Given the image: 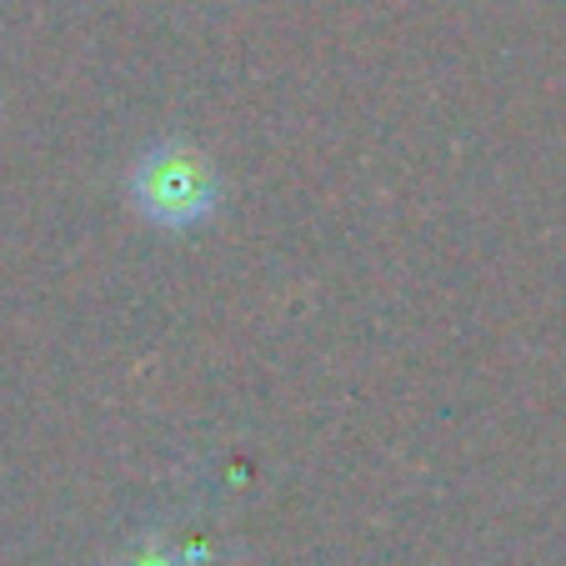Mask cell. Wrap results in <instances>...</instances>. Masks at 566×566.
<instances>
[{
    "label": "cell",
    "mask_w": 566,
    "mask_h": 566,
    "mask_svg": "<svg viewBox=\"0 0 566 566\" xmlns=\"http://www.w3.org/2000/svg\"><path fill=\"white\" fill-rule=\"evenodd\" d=\"M216 171L211 160L196 156L191 146H160L130 176V196H136L140 216L156 226H196L216 211Z\"/></svg>",
    "instance_id": "cell-1"
},
{
    "label": "cell",
    "mask_w": 566,
    "mask_h": 566,
    "mask_svg": "<svg viewBox=\"0 0 566 566\" xmlns=\"http://www.w3.org/2000/svg\"><path fill=\"white\" fill-rule=\"evenodd\" d=\"M120 566H201V562H196V552H186V546L146 542V546H136V552H130Z\"/></svg>",
    "instance_id": "cell-2"
}]
</instances>
